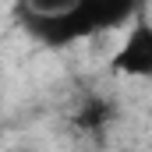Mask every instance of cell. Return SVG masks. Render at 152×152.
I'll use <instances>...</instances> for the list:
<instances>
[{
  "instance_id": "6da1fadb",
  "label": "cell",
  "mask_w": 152,
  "mask_h": 152,
  "mask_svg": "<svg viewBox=\"0 0 152 152\" xmlns=\"http://www.w3.org/2000/svg\"><path fill=\"white\" fill-rule=\"evenodd\" d=\"M18 21H21V28L36 42L50 46V50H64V46L78 42V39L92 36L85 14L78 7H71V11H36V7L21 4L18 7Z\"/></svg>"
},
{
  "instance_id": "7a4b0ae2",
  "label": "cell",
  "mask_w": 152,
  "mask_h": 152,
  "mask_svg": "<svg viewBox=\"0 0 152 152\" xmlns=\"http://www.w3.org/2000/svg\"><path fill=\"white\" fill-rule=\"evenodd\" d=\"M110 67L127 78H152V21H134L120 50L110 57Z\"/></svg>"
},
{
  "instance_id": "3957f363",
  "label": "cell",
  "mask_w": 152,
  "mask_h": 152,
  "mask_svg": "<svg viewBox=\"0 0 152 152\" xmlns=\"http://www.w3.org/2000/svg\"><path fill=\"white\" fill-rule=\"evenodd\" d=\"M138 4L142 0H78L75 7L85 14L88 28L96 36V32H110V28H120L124 21H131Z\"/></svg>"
},
{
  "instance_id": "277c9868",
  "label": "cell",
  "mask_w": 152,
  "mask_h": 152,
  "mask_svg": "<svg viewBox=\"0 0 152 152\" xmlns=\"http://www.w3.org/2000/svg\"><path fill=\"white\" fill-rule=\"evenodd\" d=\"M113 117H117V106L106 99V96L88 92V96L81 99L78 113H75V127H78V131H85V134H103L106 124H110Z\"/></svg>"
},
{
  "instance_id": "5b68a950",
  "label": "cell",
  "mask_w": 152,
  "mask_h": 152,
  "mask_svg": "<svg viewBox=\"0 0 152 152\" xmlns=\"http://www.w3.org/2000/svg\"><path fill=\"white\" fill-rule=\"evenodd\" d=\"M21 4H28L36 11H71L78 0H21Z\"/></svg>"
}]
</instances>
